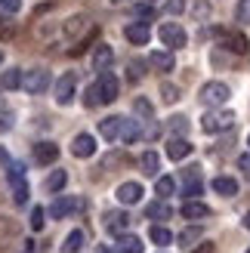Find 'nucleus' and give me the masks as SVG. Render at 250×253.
Wrapping results in <instances>:
<instances>
[{
    "mask_svg": "<svg viewBox=\"0 0 250 253\" xmlns=\"http://www.w3.org/2000/svg\"><path fill=\"white\" fill-rule=\"evenodd\" d=\"M235 111H229V108H213V111H207V115L201 118V130L204 133H229L232 126H235Z\"/></svg>",
    "mask_w": 250,
    "mask_h": 253,
    "instance_id": "f257e3e1",
    "label": "nucleus"
},
{
    "mask_svg": "<svg viewBox=\"0 0 250 253\" xmlns=\"http://www.w3.org/2000/svg\"><path fill=\"white\" fill-rule=\"evenodd\" d=\"M158 37H161V43H164L167 49H179V46H185V28L182 25H176V22H164L158 28Z\"/></svg>",
    "mask_w": 250,
    "mask_h": 253,
    "instance_id": "f03ea898",
    "label": "nucleus"
},
{
    "mask_svg": "<svg viewBox=\"0 0 250 253\" xmlns=\"http://www.w3.org/2000/svg\"><path fill=\"white\" fill-rule=\"evenodd\" d=\"M22 86H25V93L41 96L46 86H49V71H46V68H34V71H28V74H22Z\"/></svg>",
    "mask_w": 250,
    "mask_h": 253,
    "instance_id": "7ed1b4c3",
    "label": "nucleus"
},
{
    "mask_svg": "<svg viewBox=\"0 0 250 253\" xmlns=\"http://www.w3.org/2000/svg\"><path fill=\"white\" fill-rule=\"evenodd\" d=\"M96 93H99V102L108 105L118 99V78L111 71H99V81H96Z\"/></svg>",
    "mask_w": 250,
    "mask_h": 253,
    "instance_id": "20e7f679",
    "label": "nucleus"
},
{
    "mask_svg": "<svg viewBox=\"0 0 250 253\" xmlns=\"http://www.w3.org/2000/svg\"><path fill=\"white\" fill-rule=\"evenodd\" d=\"M78 210H83V201L65 195V198H56L53 204H49V216H53V219H65V216H71V213H78Z\"/></svg>",
    "mask_w": 250,
    "mask_h": 253,
    "instance_id": "39448f33",
    "label": "nucleus"
},
{
    "mask_svg": "<svg viewBox=\"0 0 250 253\" xmlns=\"http://www.w3.org/2000/svg\"><path fill=\"white\" fill-rule=\"evenodd\" d=\"M229 96H232V90H229L222 81H210V84L201 86V99H204L207 105H222Z\"/></svg>",
    "mask_w": 250,
    "mask_h": 253,
    "instance_id": "423d86ee",
    "label": "nucleus"
},
{
    "mask_svg": "<svg viewBox=\"0 0 250 253\" xmlns=\"http://www.w3.org/2000/svg\"><path fill=\"white\" fill-rule=\"evenodd\" d=\"M130 229V216H127V213H124V210H111V213H105V232L108 235H124V232H127Z\"/></svg>",
    "mask_w": 250,
    "mask_h": 253,
    "instance_id": "0eeeda50",
    "label": "nucleus"
},
{
    "mask_svg": "<svg viewBox=\"0 0 250 253\" xmlns=\"http://www.w3.org/2000/svg\"><path fill=\"white\" fill-rule=\"evenodd\" d=\"M71 155L74 158H93L96 155V139L90 133H78L71 142Z\"/></svg>",
    "mask_w": 250,
    "mask_h": 253,
    "instance_id": "6e6552de",
    "label": "nucleus"
},
{
    "mask_svg": "<svg viewBox=\"0 0 250 253\" xmlns=\"http://www.w3.org/2000/svg\"><path fill=\"white\" fill-rule=\"evenodd\" d=\"M83 31H93V25H90V19H86V16H71V19L65 22V28H62L65 41H78Z\"/></svg>",
    "mask_w": 250,
    "mask_h": 253,
    "instance_id": "1a4fd4ad",
    "label": "nucleus"
},
{
    "mask_svg": "<svg viewBox=\"0 0 250 253\" xmlns=\"http://www.w3.org/2000/svg\"><path fill=\"white\" fill-rule=\"evenodd\" d=\"M71 99H74V74H62V78L56 81V102L59 105H71Z\"/></svg>",
    "mask_w": 250,
    "mask_h": 253,
    "instance_id": "9d476101",
    "label": "nucleus"
},
{
    "mask_svg": "<svg viewBox=\"0 0 250 253\" xmlns=\"http://www.w3.org/2000/svg\"><path fill=\"white\" fill-rule=\"evenodd\" d=\"M59 158V145L56 142H37L34 145V161L41 164V167H46V164H56Z\"/></svg>",
    "mask_w": 250,
    "mask_h": 253,
    "instance_id": "9b49d317",
    "label": "nucleus"
},
{
    "mask_svg": "<svg viewBox=\"0 0 250 253\" xmlns=\"http://www.w3.org/2000/svg\"><path fill=\"white\" fill-rule=\"evenodd\" d=\"M189 155H192V142H189V139L173 136L170 142H167V158L170 161H182V158H189Z\"/></svg>",
    "mask_w": 250,
    "mask_h": 253,
    "instance_id": "f8f14e48",
    "label": "nucleus"
},
{
    "mask_svg": "<svg viewBox=\"0 0 250 253\" xmlns=\"http://www.w3.org/2000/svg\"><path fill=\"white\" fill-rule=\"evenodd\" d=\"M142 195H145V192H142L139 182H124V185L118 188V201H121V204H127V207H130V204H139Z\"/></svg>",
    "mask_w": 250,
    "mask_h": 253,
    "instance_id": "ddd939ff",
    "label": "nucleus"
},
{
    "mask_svg": "<svg viewBox=\"0 0 250 253\" xmlns=\"http://www.w3.org/2000/svg\"><path fill=\"white\" fill-rule=\"evenodd\" d=\"M148 65H152L155 71H173V68H176V59H173V53H170V49H158V53H152V56H148Z\"/></svg>",
    "mask_w": 250,
    "mask_h": 253,
    "instance_id": "4468645a",
    "label": "nucleus"
},
{
    "mask_svg": "<svg viewBox=\"0 0 250 253\" xmlns=\"http://www.w3.org/2000/svg\"><path fill=\"white\" fill-rule=\"evenodd\" d=\"M124 34H127V41H130L133 46H145L148 37H152V31H148L145 22H139V25H127V28H124Z\"/></svg>",
    "mask_w": 250,
    "mask_h": 253,
    "instance_id": "2eb2a0df",
    "label": "nucleus"
},
{
    "mask_svg": "<svg viewBox=\"0 0 250 253\" xmlns=\"http://www.w3.org/2000/svg\"><path fill=\"white\" fill-rule=\"evenodd\" d=\"M121 121L124 118H105V121H99V133H102L105 142H115V139H121Z\"/></svg>",
    "mask_w": 250,
    "mask_h": 253,
    "instance_id": "dca6fc26",
    "label": "nucleus"
},
{
    "mask_svg": "<svg viewBox=\"0 0 250 253\" xmlns=\"http://www.w3.org/2000/svg\"><path fill=\"white\" fill-rule=\"evenodd\" d=\"M136 139H142V124L124 118V121H121V142L130 145V142H136Z\"/></svg>",
    "mask_w": 250,
    "mask_h": 253,
    "instance_id": "f3484780",
    "label": "nucleus"
},
{
    "mask_svg": "<svg viewBox=\"0 0 250 253\" xmlns=\"http://www.w3.org/2000/svg\"><path fill=\"white\" fill-rule=\"evenodd\" d=\"M111 62H115V53H111V46H108V43H99V46H96V53H93V68H96V71H108Z\"/></svg>",
    "mask_w": 250,
    "mask_h": 253,
    "instance_id": "a211bd4d",
    "label": "nucleus"
},
{
    "mask_svg": "<svg viewBox=\"0 0 250 253\" xmlns=\"http://www.w3.org/2000/svg\"><path fill=\"white\" fill-rule=\"evenodd\" d=\"M182 216L185 219H207L210 216V207L192 198V201H185V204H182Z\"/></svg>",
    "mask_w": 250,
    "mask_h": 253,
    "instance_id": "6ab92c4d",
    "label": "nucleus"
},
{
    "mask_svg": "<svg viewBox=\"0 0 250 253\" xmlns=\"http://www.w3.org/2000/svg\"><path fill=\"white\" fill-rule=\"evenodd\" d=\"M83 244H86V235H83L81 229H74V232L65 238V241H62V247H59V250H62V253H81V250H83Z\"/></svg>",
    "mask_w": 250,
    "mask_h": 253,
    "instance_id": "aec40b11",
    "label": "nucleus"
},
{
    "mask_svg": "<svg viewBox=\"0 0 250 253\" xmlns=\"http://www.w3.org/2000/svg\"><path fill=\"white\" fill-rule=\"evenodd\" d=\"M222 37V46L232 49V53H247V37L244 34H226V31H216Z\"/></svg>",
    "mask_w": 250,
    "mask_h": 253,
    "instance_id": "412c9836",
    "label": "nucleus"
},
{
    "mask_svg": "<svg viewBox=\"0 0 250 253\" xmlns=\"http://www.w3.org/2000/svg\"><path fill=\"white\" fill-rule=\"evenodd\" d=\"M121 253H142V241H139V238H136V235H118V244H115Z\"/></svg>",
    "mask_w": 250,
    "mask_h": 253,
    "instance_id": "4be33fe9",
    "label": "nucleus"
},
{
    "mask_svg": "<svg viewBox=\"0 0 250 253\" xmlns=\"http://www.w3.org/2000/svg\"><path fill=\"white\" fill-rule=\"evenodd\" d=\"M170 213H173V210H170V204H167L164 198L145 207V216H148V219H170Z\"/></svg>",
    "mask_w": 250,
    "mask_h": 253,
    "instance_id": "5701e85b",
    "label": "nucleus"
},
{
    "mask_svg": "<svg viewBox=\"0 0 250 253\" xmlns=\"http://www.w3.org/2000/svg\"><path fill=\"white\" fill-rule=\"evenodd\" d=\"M213 192H216V195L232 198V195H238V182L229 179V176H216V179H213Z\"/></svg>",
    "mask_w": 250,
    "mask_h": 253,
    "instance_id": "b1692460",
    "label": "nucleus"
},
{
    "mask_svg": "<svg viewBox=\"0 0 250 253\" xmlns=\"http://www.w3.org/2000/svg\"><path fill=\"white\" fill-rule=\"evenodd\" d=\"M65 182H68V173H65V170H53V173L46 176L43 188H46V192H62V188H65Z\"/></svg>",
    "mask_w": 250,
    "mask_h": 253,
    "instance_id": "393cba45",
    "label": "nucleus"
},
{
    "mask_svg": "<svg viewBox=\"0 0 250 253\" xmlns=\"http://www.w3.org/2000/svg\"><path fill=\"white\" fill-rule=\"evenodd\" d=\"M139 167H142L145 176H158V170H161V158L155 155V151H145V155L139 158Z\"/></svg>",
    "mask_w": 250,
    "mask_h": 253,
    "instance_id": "a878e982",
    "label": "nucleus"
},
{
    "mask_svg": "<svg viewBox=\"0 0 250 253\" xmlns=\"http://www.w3.org/2000/svg\"><path fill=\"white\" fill-rule=\"evenodd\" d=\"M0 86H3V90H19L22 86V71L19 68H6L3 78H0Z\"/></svg>",
    "mask_w": 250,
    "mask_h": 253,
    "instance_id": "bb28decb",
    "label": "nucleus"
},
{
    "mask_svg": "<svg viewBox=\"0 0 250 253\" xmlns=\"http://www.w3.org/2000/svg\"><path fill=\"white\" fill-rule=\"evenodd\" d=\"M148 238L158 244V247H167L173 241V232L167 229V225H152V232H148Z\"/></svg>",
    "mask_w": 250,
    "mask_h": 253,
    "instance_id": "cd10ccee",
    "label": "nucleus"
},
{
    "mask_svg": "<svg viewBox=\"0 0 250 253\" xmlns=\"http://www.w3.org/2000/svg\"><path fill=\"white\" fill-rule=\"evenodd\" d=\"M201 195V179H198V170H192V176L185 173V201H192Z\"/></svg>",
    "mask_w": 250,
    "mask_h": 253,
    "instance_id": "c85d7f7f",
    "label": "nucleus"
},
{
    "mask_svg": "<svg viewBox=\"0 0 250 253\" xmlns=\"http://www.w3.org/2000/svg\"><path fill=\"white\" fill-rule=\"evenodd\" d=\"M195 241H204V229H198V225H195V229H185V232L179 235V244H182L185 250L195 247Z\"/></svg>",
    "mask_w": 250,
    "mask_h": 253,
    "instance_id": "c756f323",
    "label": "nucleus"
},
{
    "mask_svg": "<svg viewBox=\"0 0 250 253\" xmlns=\"http://www.w3.org/2000/svg\"><path fill=\"white\" fill-rule=\"evenodd\" d=\"M155 192H158L161 198H164V201H167V198H170L173 192H176V182H173V179H170V176H161V179L155 182Z\"/></svg>",
    "mask_w": 250,
    "mask_h": 253,
    "instance_id": "7c9ffc66",
    "label": "nucleus"
},
{
    "mask_svg": "<svg viewBox=\"0 0 250 253\" xmlns=\"http://www.w3.org/2000/svg\"><path fill=\"white\" fill-rule=\"evenodd\" d=\"M9 185H12V201L25 204V201H28V185H25V179H12Z\"/></svg>",
    "mask_w": 250,
    "mask_h": 253,
    "instance_id": "2f4dec72",
    "label": "nucleus"
},
{
    "mask_svg": "<svg viewBox=\"0 0 250 253\" xmlns=\"http://www.w3.org/2000/svg\"><path fill=\"white\" fill-rule=\"evenodd\" d=\"M133 111H136V115H139L142 121H145V118H155V111H152V102H148V99H142V96H139V99L133 102Z\"/></svg>",
    "mask_w": 250,
    "mask_h": 253,
    "instance_id": "473e14b6",
    "label": "nucleus"
},
{
    "mask_svg": "<svg viewBox=\"0 0 250 253\" xmlns=\"http://www.w3.org/2000/svg\"><path fill=\"white\" fill-rule=\"evenodd\" d=\"M43 216H46L43 207H34V210H31V232H41V229H43V222H46Z\"/></svg>",
    "mask_w": 250,
    "mask_h": 253,
    "instance_id": "72a5a7b5",
    "label": "nucleus"
},
{
    "mask_svg": "<svg viewBox=\"0 0 250 253\" xmlns=\"http://www.w3.org/2000/svg\"><path fill=\"white\" fill-rule=\"evenodd\" d=\"M16 34V22H9L6 16H0V41H9Z\"/></svg>",
    "mask_w": 250,
    "mask_h": 253,
    "instance_id": "f704fd0d",
    "label": "nucleus"
},
{
    "mask_svg": "<svg viewBox=\"0 0 250 253\" xmlns=\"http://www.w3.org/2000/svg\"><path fill=\"white\" fill-rule=\"evenodd\" d=\"M161 96H164V102H167V105H173V102L179 99V90H176L173 84H161Z\"/></svg>",
    "mask_w": 250,
    "mask_h": 253,
    "instance_id": "c9c22d12",
    "label": "nucleus"
},
{
    "mask_svg": "<svg viewBox=\"0 0 250 253\" xmlns=\"http://www.w3.org/2000/svg\"><path fill=\"white\" fill-rule=\"evenodd\" d=\"M6 179L12 182V179H25V167L22 164H16V161H9L6 164Z\"/></svg>",
    "mask_w": 250,
    "mask_h": 253,
    "instance_id": "e433bc0d",
    "label": "nucleus"
},
{
    "mask_svg": "<svg viewBox=\"0 0 250 253\" xmlns=\"http://www.w3.org/2000/svg\"><path fill=\"white\" fill-rule=\"evenodd\" d=\"M83 105H86V108H96V105H102V102H99V93H96V84H90V86H86V93H83Z\"/></svg>",
    "mask_w": 250,
    "mask_h": 253,
    "instance_id": "4c0bfd02",
    "label": "nucleus"
},
{
    "mask_svg": "<svg viewBox=\"0 0 250 253\" xmlns=\"http://www.w3.org/2000/svg\"><path fill=\"white\" fill-rule=\"evenodd\" d=\"M133 16H136V19H145V22H148V19H155V9L148 6V3H136V6H133Z\"/></svg>",
    "mask_w": 250,
    "mask_h": 253,
    "instance_id": "58836bf2",
    "label": "nucleus"
},
{
    "mask_svg": "<svg viewBox=\"0 0 250 253\" xmlns=\"http://www.w3.org/2000/svg\"><path fill=\"white\" fill-rule=\"evenodd\" d=\"M235 16H238V22L250 25V0H241V3H238V12H235Z\"/></svg>",
    "mask_w": 250,
    "mask_h": 253,
    "instance_id": "ea45409f",
    "label": "nucleus"
},
{
    "mask_svg": "<svg viewBox=\"0 0 250 253\" xmlns=\"http://www.w3.org/2000/svg\"><path fill=\"white\" fill-rule=\"evenodd\" d=\"M22 9V0H0V12H9V16H12V12H19Z\"/></svg>",
    "mask_w": 250,
    "mask_h": 253,
    "instance_id": "a19ab883",
    "label": "nucleus"
},
{
    "mask_svg": "<svg viewBox=\"0 0 250 253\" xmlns=\"http://www.w3.org/2000/svg\"><path fill=\"white\" fill-rule=\"evenodd\" d=\"M185 126H189V121H185L182 115H176V118H170V130H173V133H185Z\"/></svg>",
    "mask_w": 250,
    "mask_h": 253,
    "instance_id": "79ce46f5",
    "label": "nucleus"
},
{
    "mask_svg": "<svg viewBox=\"0 0 250 253\" xmlns=\"http://www.w3.org/2000/svg\"><path fill=\"white\" fill-rule=\"evenodd\" d=\"M164 9L176 16V12H182V9H185V0H167V6H164Z\"/></svg>",
    "mask_w": 250,
    "mask_h": 253,
    "instance_id": "37998d69",
    "label": "nucleus"
},
{
    "mask_svg": "<svg viewBox=\"0 0 250 253\" xmlns=\"http://www.w3.org/2000/svg\"><path fill=\"white\" fill-rule=\"evenodd\" d=\"M12 126V118H9V111H0V133H6Z\"/></svg>",
    "mask_w": 250,
    "mask_h": 253,
    "instance_id": "c03bdc74",
    "label": "nucleus"
},
{
    "mask_svg": "<svg viewBox=\"0 0 250 253\" xmlns=\"http://www.w3.org/2000/svg\"><path fill=\"white\" fill-rule=\"evenodd\" d=\"M189 253H213V244L204 241V244H198V247H189Z\"/></svg>",
    "mask_w": 250,
    "mask_h": 253,
    "instance_id": "a18cd8bd",
    "label": "nucleus"
},
{
    "mask_svg": "<svg viewBox=\"0 0 250 253\" xmlns=\"http://www.w3.org/2000/svg\"><path fill=\"white\" fill-rule=\"evenodd\" d=\"M238 167L250 173V155H241V158H238Z\"/></svg>",
    "mask_w": 250,
    "mask_h": 253,
    "instance_id": "49530a36",
    "label": "nucleus"
},
{
    "mask_svg": "<svg viewBox=\"0 0 250 253\" xmlns=\"http://www.w3.org/2000/svg\"><path fill=\"white\" fill-rule=\"evenodd\" d=\"M22 253H34V241H25L22 244Z\"/></svg>",
    "mask_w": 250,
    "mask_h": 253,
    "instance_id": "de8ad7c7",
    "label": "nucleus"
},
{
    "mask_svg": "<svg viewBox=\"0 0 250 253\" xmlns=\"http://www.w3.org/2000/svg\"><path fill=\"white\" fill-rule=\"evenodd\" d=\"M0 164H9V155H6V148H0Z\"/></svg>",
    "mask_w": 250,
    "mask_h": 253,
    "instance_id": "09e8293b",
    "label": "nucleus"
},
{
    "mask_svg": "<svg viewBox=\"0 0 250 253\" xmlns=\"http://www.w3.org/2000/svg\"><path fill=\"white\" fill-rule=\"evenodd\" d=\"M244 229L250 232V213H247V216H244Z\"/></svg>",
    "mask_w": 250,
    "mask_h": 253,
    "instance_id": "8fccbe9b",
    "label": "nucleus"
},
{
    "mask_svg": "<svg viewBox=\"0 0 250 253\" xmlns=\"http://www.w3.org/2000/svg\"><path fill=\"white\" fill-rule=\"evenodd\" d=\"M111 3H127V0H111Z\"/></svg>",
    "mask_w": 250,
    "mask_h": 253,
    "instance_id": "3c124183",
    "label": "nucleus"
},
{
    "mask_svg": "<svg viewBox=\"0 0 250 253\" xmlns=\"http://www.w3.org/2000/svg\"><path fill=\"white\" fill-rule=\"evenodd\" d=\"M247 145H250V136H247Z\"/></svg>",
    "mask_w": 250,
    "mask_h": 253,
    "instance_id": "603ef678",
    "label": "nucleus"
},
{
    "mask_svg": "<svg viewBox=\"0 0 250 253\" xmlns=\"http://www.w3.org/2000/svg\"><path fill=\"white\" fill-rule=\"evenodd\" d=\"M0 59H3V56H0Z\"/></svg>",
    "mask_w": 250,
    "mask_h": 253,
    "instance_id": "864d4df0",
    "label": "nucleus"
},
{
    "mask_svg": "<svg viewBox=\"0 0 250 253\" xmlns=\"http://www.w3.org/2000/svg\"><path fill=\"white\" fill-rule=\"evenodd\" d=\"M152 3H155V0H152Z\"/></svg>",
    "mask_w": 250,
    "mask_h": 253,
    "instance_id": "5fc2aeb1",
    "label": "nucleus"
},
{
    "mask_svg": "<svg viewBox=\"0 0 250 253\" xmlns=\"http://www.w3.org/2000/svg\"><path fill=\"white\" fill-rule=\"evenodd\" d=\"M247 253H250V250H247Z\"/></svg>",
    "mask_w": 250,
    "mask_h": 253,
    "instance_id": "6e6d98bb",
    "label": "nucleus"
}]
</instances>
